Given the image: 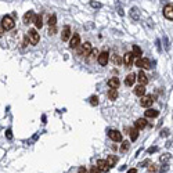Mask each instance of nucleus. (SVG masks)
Here are the masks:
<instances>
[{
    "instance_id": "25",
    "label": "nucleus",
    "mask_w": 173,
    "mask_h": 173,
    "mask_svg": "<svg viewBox=\"0 0 173 173\" xmlns=\"http://www.w3.org/2000/svg\"><path fill=\"white\" fill-rule=\"evenodd\" d=\"M111 60H112V63L115 64V65H119V64H120L122 61H123V60H122V58H120V57H119L118 54H115V53H114V54L111 55Z\"/></svg>"
},
{
    "instance_id": "12",
    "label": "nucleus",
    "mask_w": 173,
    "mask_h": 173,
    "mask_svg": "<svg viewBox=\"0 0 173 173\" xmlns=\"http://www.w3.org/2000/svg\"><path fill=\"white\" fill-rule=\"evenodd\" d=\"M79 43H80V36H79L78 33H73V36L71 38V42H69V47L71 48L78 47Z\"/></svg>"
},
{
    "instance_id": "10",
    "label": "nucleus",
    "mask_w": 173,
    "mask_h": 173,
    "mask_svg": "<svg viewBox=\"0 0 173 173\" xmlns=\"http://www.w3.org/2000/svg\"><path fill=\"white\" fill-rule=\"evenodd\" d=\"M137 80H139V85H143V86H145L147 83H148V78H147V75L144 73L143 71H140L137 73Z\"/></svg>"
},
{
    "instance_id": "17",
    "label": "nucleus",
    "mask_w": 173,
    "mask_h": 173,
    "mask_svg": "<svg viewBox=\"0 0 173 173\" xmlns=\"http://www.w3.org/2000/svg\"><path fill=\"white\" fill-rule=\"evenodd\" d=\"M116 162H118V157H116V155H108V157H107V164H108L110 168L115 166Z\"/></svg>"
},
{
    "instance_id": "36",
    "label": "nucleus",
    "mask_w": 173,
    "mask_h": 173,
    "mask_svg": "<svg viewBox=\"0 0 173 173\" xmlns=\"http://www.w3.org/2000/svg\"><path fill=\"white\" fill-rule=\"evenodd\" d=\"M78 173H87V169L85 168V166H80V168H79V170H78Z\"/></svg>"
},
{
    "instance_id": "32",
    "label": "nucleus",
    "mask_w": 173,
    "mask_h": 173,
    "mask_svg": "<svg viewBox=\"0 0 173 173\" xmlns=\"http://www.w3.org/2000/svg\"><path fill=\"white\" fill-rule=\"evenodd\" d=\"M90 6L93 8H101V3H98V1H94V0H92L90 1Z\"/></svg>"
},
{
    "instance_id": "42",
    "label": "nucleus",
    "mask_w": 173,
    "mask_h": 173,
    "mask_svg": "<svg viewBox=\"0 0 173 173\" xmlns=\"http://www.w3.org/2000/svg\"><path fill=\"white\" fill-rule=\"evenodd\" d=\"M147 164H148V161H147V159H145V161H144V162H141V165H140V166H144V165H147Z\"/></svg>"
},
{
    "instance_id": "3",
    "label": "nucleus",
    "mask_w": 173,
    "mask_h": 173,
    "mask_svg": "<svg viewBox=\"0 0 173 173\" xmlns=\"http://www.w3.org/2000/svg\"><path fill=\"white\" fill-rule=\"evenodd\" d=\"M136 67L143 68V69H151V63L148 58H137L136 60Z\"/></svg>"
},
{
    "instance_id": "28",
    "label": "nucleus",
    "mask_w": 173,
    "mask_h": 173,
    "mask_svg": "<svg viewBox=\"0 0 173 173\" xmlns=\"http://www.w3.org/2000/svg\"><path fill=\"white\" fill-rule=\"evenodd\" d=\"M129 148H130L129 141H123V143H122V145H120V152H126Z\"/></svg>"
},
{
    "instance_id": "33",
    "label": "nucleus",
    "mask_w": 173,
    "mask_h": 173,
    "mask_svg": "<svg viewBox=\"0 0 173 173\" xmlns=\"http://www.w3.org/2000/svg\"><path fill=\"white\" fill-rule=\"evenodd\" d=\"M102 170L98 168V166H92V169H90V173H101Z\"/></svg>"
},
{
    "instance_id": "1",
    "label": "nucleus",
    "mask_w": 173,
    "mask_h": 173,
    "mask_svg": "<svg viewBox=\"0 0 173 173\" xmlns=\"http://www.w3.org/2000/svg\"><path fill=\"white\" fill-rule=\"evenodd\" d=\"M1 26L4 28V31H11V29H14V26H15V22H14V20L11 18V17H3V20H1Z\"/></svg>"
},
{
    "instance_id": "9",
    "label": "nucleus",
    "mask_w": 173,
    "mask_h": 173,
    "mask_svg": "<svg viewBox=\"0 0 173 173\" xmlns=\"http://www.w3.org/2000/svg\"><path fill=\"white\" fill-rule=\"evenodd\" d=\"M133 61H134L133 53H126V54L123 55V64H125L126 67H132Z\"/></svg>"
},
{
    "instance_id": "35",
    "label": "nucleus",
    "mask_w": 173,
    "mask_h": 173,
    "mask_svg": "<svg viewBox=\"0 0 173 173\" xmlns=\"http://www.w3.org/2000/svg\"><path fill=\"white\" fill-rule=\"evenodd\" d=\"M98 54H100V53H98L97 50H93V48H92V51H90V55H92V57H96V55L98 57Z\"/></svg>"
},
{
    "instance_id": "26",
    "label": "nucleus",
    "mask_w": 173,
    "mask_h": 173,
    "mask_svg": "<svg viewBox=\"0 0 173 173\" xmlns=\"http://www.w3.org/2000/svg\"><path fill=\"white\" fill-rule=\"evenodd\" d=\"M132 53H133V55H134V57H137V58H140V55L143 54L141 48L139 47V46H136V44L133 46V51H132Z\"/></svg>"
},
{
    "instance_id": "38",
    "label": "nucleus",
    "mask_w": 173,
    "mask_h": 173,
    "mask_svg": "<svg viewBox=\"0 0 173 173\" xmlns=\"http://www.w3.org/2000/svg\"><path fill=\"white\" fill-rule=\"evenodd\" d=\"M168 133H169V130H168V129H164V130L161 132V136H164V137H165V136H168Z\"/></svg>"
},
{
    "instance_id": "40",
    "label": "nucleus",
    "mask_w": 173,
    "mask_h": 173,
    "mask_svg": "<svg viewBox=\"0 0 173 173\" xmlns=\"http://www.w3.org/2000/svg\"><path fill=\"white\" fill-rule=\"evenodd\" d=\"M127 173H137V169H130V170H127Z\"/></svg>"
},
{
    "instance_id": "19",
    "label": "nucleus",
    "mask_w": 173,
    "mask_h": 173,
    "mask_svg": "<svg viewBox=\"0 0 173 173\" xmlns=\"http://www.w3.org/2000/svg\"><path fill=\"white\" fill-rule=\"evenodd\" d=\"M134 80H136V75H134V73H129L125 79V85L126 86H132L134 83Z\"/></svg>"
},
{
    "instance_id": "14",
    "label": "nucleus",
    "mask_w": 173,
    "mask_h": 173,
    "mask_svg": "<svg viewBox=\"0 0 173 173\" xmlns=\"http://www.w3.org/2000/svg\"><path fill=\"white\" fill-rule=\"evenodd\" d=\"M71 38V28L67 25L65 28L63 29V35H61V39H63V42H67V40Z\"/></svg>"
},
{
    "instance_id": "22",
    "label": "nucleus",
    "mask_w": 173,
    "mask_h": 173,
    "mask_svg": "<svg viewBox=\"0 0 173 173\" xmlns=\"http://www.w3.org/2000/svg\"><path fill=\"white\" fill-rule=\"evenodd\" d=\"M108 86H110L111 89H118L119 87V79L118 78H111L110 80H108Z\"/></svg>"
},
{
    "instance_id": "23",
    "label": "nucleus",
    "mask_w": 173,
    "mask_h": 173,
    "mask_svg": "<svg viewBox=\"0 0 173 173\" xmlns=\"http://www.w3.org/2000/svg\"><path fill=\"white\" fill-rule=\"evenodd\" d=\"M130 139H132V141H136L137 140V137H139V129L137 127H133V129H130Z\"/></svg>"
},
{
    "instance_id": "34",
    "label": "nucleus",
    "mask_w": 173,
    "mask_h": 173,
    "mask_svg": "<svg viewBox=\"0 0 173 173\" xmlns=\"http://www.w3.org/2000/svg\"><path fill=\"white\" fill-rule=\"evenodd\" d=\"M54 33H55V25L50 26V29H48V35H54Z\"/></svg>"
},
{
    "instance_id": "7",
    "label": "nucleus",
    "mask_w": 173,
    "mask_h": 173,
    "mask_svg": "<svg viewBox=\"0 0 173 173\" xmlns=\"http://www.w3.org/2000/svg\"><path fill=\"white\" fill-rule=\"evenodd\" d=\"M108 137H110L112 141H122V134H120V132H118V130H110V133H108Z\"/></svg>"
},
{
    "instance_id": "13",
    "label": "nucleus",
    "mask_w": 173,
    "mask_h": 173,
    "mask_svg": "<svg viewBox=\"0 0 173 173\" xmlns=\"http://www.w3.org/2000/svg\"><path fill=\"white\" fill-rule=\"evenodd\" d=\"M147 125H148V122H147V119H144V118L137 119V120L134 122V127H137L139 130H140V129H144Z\"/></svg>"
},
{
    "instance_id": "8",
    "label": "nucleus",
    "mask_w": 173,
    "mask_h": 173,
    "mask_svg": "<svg viewBox=\"0 0 173 173\" xmlns=\"http://www.w3.org/2000/svg\"><path fill=\"white\" fill-rule=\"evenodd\" d=\"M35 13L33 11H26L25 13V15H24V18H22V21H24V24L25 25H29V24H32L33 22V20H35Z\"/></svg>"
},
{
    "instance_id": "11",
    "label": "nucleus",
    "mask_w": 173,
    "mask_h": 173,
    "mask_svg": "<svg viewBox=\"0 0 173 173\" xmlns=\"http://www.w3.org/2000/svg\"><path fill=\"white\" fill-rule=\"evenodd\" d=\"M164 15L168 18V20H173V4H168L164 8Z\"/></svg>"
},
{
    "instance_id": "2",
    "label": "nucleus",
    "mask_w": 173,
    "mask_h": 173,
    "mask_svg": "<svg viewBox=\"0 0 173 173\" xmlns=\"http://www.w3.org/2000/svg\"><path fill=\"white\" fill-rule=\"evenodd\" d=\"M26 36H28V39H29V42H31L32 44H38V43H39L40 35L38 33L36 29H29L28 33H26Z\"/></svg>"
},
{
    "instance_id": "5",
    "label": "nucleus",
    "mask_w": 173,
    "mask_h": 173,
    "mask_svg": "<svg viewBox=\"0 0 173 173\" xmlns=\"http://www.w3.org/2000/svg\"><path fill=\"white\" fill-rule=\"evenodd\" d=\"M90 51H92V43H90V42H85V43L80 46L79 54L80 55H89Z\"/></svg>"
},
{
    "instance_id": "15",
    "label": "nucleus",
    "mask_w": 173,
    "mask_h": 173,
    "mask_svg": "<svg viewBox=\"0 0 173 173\" xmlns=\"http://www.w3.org/2000/svg\"><path fill=\"white\" fill-rule=\"evenodd\" d=\"M129 14H130V17L133 18L134 21L140 20V10H139L137 7H132V10L129 11Z\"/></svg>"
},
{
    "instance_id": "18",
    "label": "nucleus",
    "mask_w": 173,
    "mask_h": 173,
    "mask_svg": "<svg viewBox=\"0 0 173 173\" xmlns=\"http://www.w3.org/2000/svg\"><path fill=\"white\" fill-rule=\"evenodd\" d=\"M33 24H35V26H36L38 29H40V28L43 26V18H42V15H40V14H38V15H35V20H33Z\"/></svg>"
},
{
    "instance_id": "37",
    "label": "nucleus",
    "mask_w": 173,
    "mask_h": 173,
    "mask_svg": "<svg viewBox=\"0 0 173 173\" xmlns=\"http://www.w3.org/2000/svg\"><path fill=\"white\" fill-rule=\"evenodd\" d=\"M157 147H149L148 148V154H152V152H155V151H157Z\"/></svg>"
},
{
    "instance_id": "41",
    "label": "nucleus",
    "mask_w": 173,
    "mask_h": 173,
    "mask_svg": "<svg viewBox=\"0 0 173 173\" xmlns=\"http://www.w3.org/2000/svg\"><path fill=\"white\" fill-rule=\"evenodd\" d=\"M3 33H4V28L1 26V28H0V36H3Z\"/></svg>"
},
{
    "instance_id": "43",
    "label": "nucleus",
    "mask_w": 173,
    "mask_h": 173,
    "mask_svg": "<svg viewBox=\"0 0 173 173\" xmlns=\"http://www.w3.org/2000/svg\"><path fill=\"white\" fill-rule=\"evenodd\" d=\"M172 118H173V115H172Z\"/></svg>"
},
{
    "instance_id": "6",
    "label": "nucleus",
    "mask_w": 173,
    "mask_h": 173,
    "mask_svg": "<svg viewBox=\"0 0 173 173\" xmlns=\"http://www.w3.org/2000/svg\"><path fill=\"white\" fill-rule=\"evenodd\" d=\"M97 60H98V64H100V65L105 67L107 63H108V60H110V54H108V51H102V53H100L98 57H97Z\"/></svg>"
},
{
    "instance_id": "29",
    "label": "nucleus",
    "mask_w": 173,
    "mask_h": 173,
    "mask_svg": "<svg viewBox=\"0 0 173 173\" xmlns=\"http://www.w3.org/2000/svg\"><path fill=\"white\" fill-rule=\"evenodd\" d=\"M90 104H92L93 107L98 105V97H97V96H92V97H90Z\"/></svg>"
},
{
    "instance_id": "4",
    "label": "nucleus",
    "mask_w": 173,
    "mask_h": 173,
    "mask_svg": "<svg viewBox=\"0 0 173 173\" xmlns=\"http://www.w3.org/2000/svg\"><path fill=\"white\" fill-rule=\"evenodd\" d=\"M154 102V97L152 96H143L141 100H140V105L144 108H149Z\"/></svg>"
},
{
    "instance_id": "21",
    "label": "nucleus",
    "mask_w": 173,
    "mask_h": 173,
    "mask_svg": "<svg viewBox=\"0 0 173 173\" xmlns=\"http://www.w3.org/2000/svg\"><path fill=\"white\" fill-rule=\"evenodd\" d=\"M134 94L139 96V97H143V96L145 94V87L143 86V85H139V86L134 89Z\"/></svg>"
},
{
    "instance_id": "39",
    "label": "nucleus",
    "mask_w": 173,
    "mask_h": 173,
    "mask_svg": "<svg viewBox=\"0 0 173 173\" xmlns=\"http://www.w3.org/2000/svg\"><path fill=\"white\" fill-rule=\"evenodd\" d=\"M6 137H7V139H13V134H11V130H7V132H6Z\"/></svg>"
},
{
    "instance_id": "27",
    "label": "nucleus",
    "mask_w": 173,
    "mask_h": 173,
    "mask_svg": "<svg viewBox=\"0 0 173 173\" xmlns=\"http://www.w3.org/2000/svg\"><path fill=\"white\" fill-rule=\"evenodd\" d=\"M161 162L162 164H166V162H169V159H170V154L169 152H166V154H164V155H161Z\"/></svg>"
},
{
    "instance_id": "31",
    "label": "nucleus",
    "mask_w": 173,
    "mask_h": 173,
    "mask_svg": "<svg viewBox=\"0 0 173 173\" xmlns=\"http://www.w3.org/2000/svg\"><path fill=\"white\" fill-rule=\"evenodd\" d=\"M158 170H159L158 165H151V166L148 168V172H149V173H157Z\"/></svg>"
},
{
    "instance_id": "20",
    "label": "nucleus",
    "mask_w": 173,
    "mask_h": 173,
    "mask_svg": "<svg viewBox=\"0 0 173 173\" xmlns=\"http://www.w3.org/2000/svg\"><path fill=\"white\" fill-rule=\"evenodd\" d=\"M159 115V112L157 110H152V108H148L145 111V118H157Z\"/></svg>"
},
{
    "instance_id": "16",
    "label": "nucleus",
    "mask_w": 173,
    "mask_h": 173,
    "mask_svg": "<svg viewBox=\"0 0 173 173\" xmlns=\"http://www.w3.org/2000/svg\"><path fill=\"white\" fill-rule=\"evenodd\" d=\"M97 166L101 169L102 172H107L108 170V164H107V159H98V162H97Z\"/></svg>"
},
{
    "instance_id": "24",
    "label": "nucleus",
    "mask_w": 173,
    "mask_h": 173,
    "mask_svg": "<svg viewBox=\"0 0 173 173\" xmlns=\"http://www.w3.org/2000/svg\"><path fill=\"white\" fill-rule=\"evenodd\" d=\"M108 97H110V100H116L118 98V89H111L108 92Z\"/></svg>"
},
{
    "instance_id": "30",
    "label": "nucleus",
    "mask_w": 173,
    "mask_h": 173,
    "mask_svg": "<svg viewBox=\"0 0 173 173\" xmlns=\"http://www.w3.org/2000/svg\"><path fill=\"white\" fill-rule=\"evenodd\" d=\"M55 22H57V17L55 15H51L48 18V25H50V26H54Z\"/></svg>"
}]
</instances>
